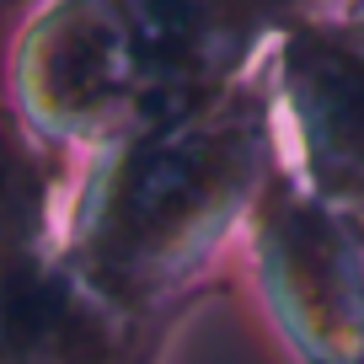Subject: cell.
<instances>
[{
    "instance_id": "3",
    "label": "cell",
    "mask_w": 364,
    "mask_h": 364,
    "mask_svg": "<svg viewBox=\"0 0 364 364\" xmlns=\"http://www.w3.org/2000/svg\"><path fill=\"white\" fill-rule=\"evenodd\" d=\"M241 247L295 364H364V209L332 204L279 166Z\"/></svg>"
},
{
    "instance_id": "6",
    "label": "cell",
    "mask_w": 364,
    "mask_h": 364,
    "mask_svg": "<svg viewBox=\"0 0 364 364\" xmlns=\"http://www.w3.org/2000/svg\"><path fill=\"white\" fill-rule=\"evenodd\" d=\"M145 86V129L198 113L268 65L316 0H107Z\"/></svg>"
},
{
    "instance_id": "7",
    "label": "cell",
    "mask_w": 364,
    "mask_h": 364,
    "mask_svg": "<svg viewBox=\"0 0 364 364\" xmlns=\"http://www.w3.org/2000/svg\"><path fill=\"white\" fill-rule=\"evenodd\" d=\"M348 11H353V16H359V22H364V0H348Z\"/></svg>"
},
{
    "instance_id": "4",
    "label": "cell",
    "mask_w": 364,
    "mask_h": 364,
    "mask_svg": "<svg viewBox=\"0 0 364 364\" xmlns=\"http://www.w3.org/2000/svg\"><path fill=\"white\" fill-rule=\"evenodd\" d=\"M6 107L70 161L145 129V86L107 0H27L6 59Z\"/></svg>"
},
{
    "instance_id": "1",
    "label": "cell",
    "mask_w": 364,
    "mask_h": 364,
    "mask_svg": "<svg viewBox=\"0 0 364 364\" xmlns=\"http://www.w3.org/2000/svg\"><path fill=\"white\" fill-rule=\"evenodd\" d=\"M284 166L268 65L198 113L75 161L65 193V262L134 321H177L220 295V257Z\"/></svg>"
},
{
    "instance_id": "2",
    "label": "cell",
    "mask_w": 364,
    "mask_h": 364,
    "mask_svg": "<svg viewBox=\"0 0 364 364\" xmlns=\"http://www.w3.org/2000/svg\"><path fill=\"white\" fill-rule=\"evenodd\" d=\"M70 177L0 102V364H161L177 321L118 316L65 262Z\"/></svg>"
},
{
    "instance_id": "5",
    "label": "cell",
    "mask_w": 364,
    "mask_h": 364,
    "mask_svg": "<svg viewBox=\"0 0 364 364\" xmlns=\"http://www.w3.org/2000/svg\"><path fill=\"white\" fill-rule=\"evenodd\" d=\"M273 113L284 166L311 193L364 209V22L338 11H300L268 54Z\"/></svg>"
}]
</instances>
